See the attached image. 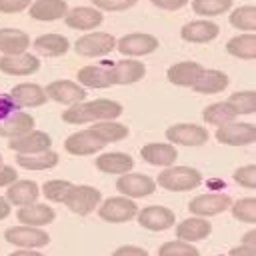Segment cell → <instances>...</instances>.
I'll return each mask as SVG.
<instances>
[{
  "mask_svg": "<svg viewBox=\"0 0 256 256\" xmlns=\"http://www.w3.org/2000/svg\"><path fill=\"white\" fill-rule=\"evenodd\" d=\"M122 114V106L108 98H98L90 102L72 104L68 110L62 112V120L68 124H84V122H100V120H114Z\"/></svg>",
  "mask_w": 256,
  "mask_h": 256,
  "instance_id": "6da1fadb",
  "label": "cell"
},
{
  "mask_svg": "<svg viewBox=\"0 0 256 256\" xmlns=\"http://www.w3.org/2000/svg\"><path fill=\"white\" fill-rule=\"evenodd\" d=\"M154 182L170 192H188L200 186L202 174L192 166H168L158 174Z\"/></svg>",
  "mask_w": 256,
  "mask_h": 256,
  "instance_id": "7a4b0ae2",
  "label": "cell"
},
{
  "mask_svg": "<svg viewBox=\"0 0 256 256\" xmlns=\"http://www.w3.org/2000/svg\"><path fill=\"white\" fill-rule=\"evenodd\" d=\"M116 48V38L108 32H90L76 40L74 50L80 56L94 58V56H106Z\"/></svg>",
  "mask_w": 256,
  "mask_h": 256,
  "instance_id": "3957f363",
  "label": "cell"
},
{
  "mask_svg": "<svg viewBox=\"0 0 256 256\" xmlns=\"http://www.w3.org/2000/svg\"><path fill=\"white\" fill-rule=\"evenodd\" d=\"M100 200H102L100 190H96L92 186H76V184H72V188L66 194L64 204L72 212H76L80 216H86V214H90L92 210L98 208Z\"/></svg>",
  "mask_w": 256,
  "mask_h": 256,
  "instance_id": "277c9868",
  "label": "cell"
},
{
  "mask_svg": "<svg viewBox=\"0 0 256 256\" xmlns=\"http://www.w3.org/2000/svg\"><path fill=\"white\" fill-rule=\"evenodd\" d=\"M136 214H138L136 202H132V198H126V196L108 198V200H104L102 206L98 208V216H100L102 220L114 222V224L128 222V220H132Z\"/></svg>",
  "mask_w": 256,
  "mask_h": 256,
  "instance_id": "5b68a950",
  "label": "cell"
},
{
  "mask_svg": "<svg viewBox=\"0 0 256 256\" xmlns=\"http://www.w3.org/2000/svg\"><path fill=\"white\" fill-rule=\"evenodd\" d=\"M216 140L226 146H246L256 140V128L254 124L246 122H228L224 126H218Z\"/></svg>",
  "mask_w": 256,
  "mask_h": 256,
  "instance_id": "8992f818",
  "label": "cell"
},
{
  "mask_svg": "<svg viewBox=\"0 0 256 256\" xmlns=\"http://www.w3.org/2000/svg\"><path fill=\"white\" fill-rule=\"evenodd\" d=\"M116 188L126 198H144L156 190V182L146 174L126 172L116 180Z\"/></svg>",
  "mask_w": 256,
  "mask_h": 256,
  "instance_id": "52a82bcc",
  "label": "cell"
},
{
  "mask_svg": "<svg viewBox=\"0 0 256 256\" xmlns=\"http://www.w3.org/2000/svg\"><path fill=\"white\" fill-rule=\"evenodd\" d=\"M116 48L124 56H144L158 48V38L144 32H132L116 40Z\"/></svg>",
  "mask_w": 256,
  "mask_h": 256,
  "instance_id": "ba28073f",
  "label": "cell"
},
{
  "mask_svg": "<svg viewBox=\"0 0 256 256\" xmlns=\"http://www.w3.org/2000/svg\"><path fill=\"white\" fill-rule=\"evenodd\" d=\"M44 92H46V98L60 104H68V106L78 104L86 98V90L72 80H54L44 88Z\"/></svg>",
  "mask_w": 256,
  "mask_h": 256,
  "instance_id": "9c48e42d",
  "label": "cell"
},
{
  "mask_svg": "<svg viewBox=\"0 0 256 256\" xmlns=\"http://www.w3.org/2000/svg\"><path fill=\"white\" fill-rule=\"evenodd\" d=\"M6 242L22 246V248H40L50 242V236L34 226H12L4 232Z\"/></svg>",
  "mask_w": 256,
  "mask_h": 256,
  "instance_id": "30bf717a",
  "label": "cell"
},
{
  "mask_svg": "<svg viewBox=\"0 0 256 256\" xmlns=\"http://www.w3.org/2000/svg\"><path fill=\"white\" fill-rule=\"evenodd\" d=\"M50 146H52V138L40 130H30L18 138H10L8 142V148L14 150L16 154H38L50 150Z\"/></svg>",
  "mask_w": 256,
  "mask_h": 256,
  "instance_id": "8fae6325",
  "label": "cell"
},
{
  "mask_svg": "<svg viewBox=\"0 0 256 256\" xmlns=\"http://www.w3.org/2000/svg\"><path fill=\"white\" fill-rule=\"evenodd\" d=\"M232 204V198L226 196V194H202V196H196L190 200L188 204V210L194 214V216H216L224 210H228Z\"/></svg>",
  "mask_w": 256,
  "mask_h": 256,
  "instance_id": "7c38bea8",
  "label": "cell"
},
{
  "mask_svg": "<svg viewBox=\"0 0 256 256\" xmlns=\"http://www.w3.org/2000/svg\"><path fill=\"white\" fill-rule=\"evenodd\" d=\"M166 138L180 146H202L208 140V132L198 124H174L166 130Z\"/></svg>",
  "mask_w": 256,
  "mask_h": 256,
  "instance_id": "4fadbf2b",
  "label": "cell"
},
{
  "mask_svg": "<svg viewBox=\"0 0 256 256\" xmlns=\"http://www.w3.org/2000/svg\"><path fill=\"white\" fill-rule=\"evenodd\" d=\"M104 146L106 144L90 128L82 130V132H76V134H72L64 140V148L72 156H88V154H94V152L102 150Z\"/></svg>",
  "mask_w": 256,
  "mask_h": 256,
  "instance_id": "5bb4252c",
  "label": "cell"
},
{
  "mask_svg": "<svg viewBox=\"0 0 256 256\" xmlns=\"http://www.w3.org/2000/svg\"><path fill=\"white\" fill-rule=\"evenodd\" d=\"M40 68V60L34 54H4L0 58V70L10 76H28Z\"/></svg>",
  "mask_w": 256,
  "mask_h": 256,
  "instance_id": "9a60e30c",
  "label": "cell"
},
{
  "mask_svg": "<svg viewBox=\"0 0 256 256\" xmlns=\"http://www.w3.org/2000/svg\"><path fill=\"white\" fill-rule=\"evenodd\" d=\"M138 222L146 230L160 232V230H166V228L174 226L176 216H174L172 210H168L164 206H146L144 210L138 212Z\"/></svg>",
  "mask_w": 256,
  "mask_h": 256,
  "instance_id": "2e32d148",
  "label": "cell"
},
{
  "mask_svg": "<svg viewBox=\"0 0 256 256\" xmlns=\"http://www.w3.org/2000/svg\"><path fill=\"white\" fill-rule=\"evenodd\" d=\"M64 20H66V26L74 30H94L96 26L102 24V12L90 6H76L66 12Z\"/></svg>",
  "mask_w": 256,
  "mask_h": 256,
  "instance_id": "e0dca14e",
  "label": "cell"
},
{
  "mask_svg": "<svg viewBox=\"0 0 256 256\" xmlns=\"http://www.w3.org/2000/svg\"><path fill=\"white\" fill-rule=\"evenodd\" d=\"M218 34H220L218 24H214V22H210V20H194V22L184 24L182 30H180L182 40L194 42V44L210 42V40H214Z\"/></svg>",
  "mask_w": 256,
  "mask_h": 256,
  "instance_id": "ac0fdd59",
  "label": "cell"
},
{
  "mask_svg": "<svg viewBox=\"0 0 256 256\" xmlns=\"http://www.w3.org/2000/svg\"><path fill=\"white\" fill-rule=\"evenodd\" d=\"M76 78L82 86H88V88H108V86L114 84L112 66H106V64L84 66V68L78 70Z\"/></svg>",
  "mask_w": 256,
  "mask_h": 256,
  "instance_id": "d6986e66",
  "label": "cell"
},
{
  "mask_svg": "<svg viewBox=\"0 0 256 256\" xmlns=\"http://www.w3.org/2000/svg\"><path fill=\"white\" fill-rule=\"evenodd\" d=\"M140 156L142 160H146L148 164L152 166H172L178 158V150L172 146V144H164V142H152V144H146L142 146L140 150Z\"/></svg>",
  "mask_w": 256,
  "mask_h": 256,
  "instance_id": "ffe728a7",
  "label": "cell"
},
{
  "mask_svg": "<svg viewBox=\"0 0 256 256\" xmlns=\"http://www.w3.org/2000/svg\"><path fill=\"white\" fill-rule=\"evenodd\" d=\"M28 14L32 20H40V22H52V20H60L66 16L68 6L66 0H34L28 6Z\"/></svg>",
  "mask_w": 256,
  "mask_h": 256,
  "instance_id": "44dd1931",
  "label": "cell"
},
{
  "mask_svg": "<svg viewBox=\"0 0 256 256\" xmlns=\"http://www.w3.org/2000/svg\"><path fill=\"white\" fill-rule=\"evenodd\" d=\"M16 216H18V222L22 226H34V228H38V226L50 224L56 218V212L50 206H46V204H36L34 202V204L22 206L16 212Z\"/></svg>",
  "mask_w": 256,
  "mask_h": 256,
  "instance_id": "7402d4cb",
  "label": "cell"
},
{
  "mask_svg": "<svg viewBox=\"0 0 256 256\" xmlns=\"http://www.w3.org/2000/svg\"><path fill=\"white\" fill-rule=\"evenodd\" d=\"M10 98L14 100L16 106H26V108L42 106L48 100L44 88H40L38 84H30V82H24V84L14 86L10 90Z\"/></svg>",
  "mask_w": 256,
  "mask_h": 256,
  "instance_id": "603a6c76",
  "label": "cell"
},
{
  "mask_svg": "<svg viewBox=\"0 0 256 256\" xmlns=\"http://www.w3.org/2000/svg\"><path fill=\"white\" fill-rule=\"evenodd\" d=\"M96 168L100 172H106V174H126L132 170L134 166V160L130 154H124V152H106V154H100L96 158Z\"/></svg>",
  "mask_w": 256,
  "mask_h": 256,
  "instance_id": "cb8c5ba5",
  "label": "cell"
},
{
  "mask_svg": "<svg viewBox=\"0 0 256 256\" xmlns=\"http://www.w3.org/2000/svg\"><path fill=\"white\" fill-rule=\"evenodd\" d=\"M36 198H38V186L32 180H16L8 186V192H6L8 204L20 206V208L28 206V204H34Z\"/></svg>",
  "mask_w": 256,
  "mask_h": 256,
  "instance_id": "d4e9b609",
  "label": "cell"
},
{
  "mask_svg": "<svg viewBox=\"0 0 256 256\" xmlns=\"http://www.w3.org/2000/svg\"><path fill=\"white\" fill-rule=\"evenodd\" d=\"M210 230H212V226H210L208 220H204L200 216L198 218L194 216V218L182 220L176 226V236L182 242H198V240H204L210 234Z\"/></svg>",
  "mask_w": 256,
  "mask_h": 256,
  "instance_id": "484cf974",
  "label": "cell"
},
{
  "mask_svg": "<svg viewBox=\"0 0 256 256\" xmlns=\"http://www.w3.org/2000/svg\"><path fill=\"white\" fill-rule=\"evenodd\" d=\"M144 74H146V66L138 60H132V58L112 64L114 84H134V82L142 80Z\"/></svg>",
  "mask_w": 256,
  "mask_h": 256,
  "instance_id": "4316f807",
  "label": "cell"
},
{
  "mask_svg": "<svg viewBox=\"0 0 256 256\" xmlns=\"http://www.w3.org/2000/svg\"><path fill=\"white\" fill-rule=\"evenodd\" d=\"M204 68L198 64V62H190V60H184V62H176L168 68V80L176 86H192L196 82V78L200 76Z\"/></svg>",
  "mask_w": 256,
  "mask_h": 256,
  "instance_id": "83f0119b",
  "label": "cell"
},
{
  "mask_svg": "<svg viewBox=\"0 0 256 256\" xmlns=\"http://www.w3.org/2000/svg\"><path fill=\"white\" fill-rule=\"evenodd\" d=\"M30 130H34V118L18 110L12 112L8 118H4V122L0 124V136L4 138H18Z\"/></svg>",
  "mask_w": 256,
  "mask_h": 256,
  "instance_id": "f1b7e54d",
  "label": "cell"
},
{
  "mask_svg": "<svg viewBox=\"0 0 256 256\" xmlns=\"http://www.w3.org/2000/svg\"><path fill=\"white\" fill-rule=\"evenodd\" d=\"M228 86V76L222 70H202L192 88L200 94H218L226 90Z\"/></svg>",
  "mask_w": 256,
  "mask_h": 256,
  "instance_id": "f546056e",
  "label": "cell"
},
{
  "mask_svg": "<svg viewBox=\"0 0 256 256\" xmlns=\"http://www.w3.org/2000/svg\"><path fill=\"white\" fill-rule=\"evenodd\" d=\"M30 46L26 32L16 28H0V52L4 54H22Z\"/></svg>",
  "mask_w": 256,
  "mask_h": 256,
  "instance_id": "4dcf8cb0",
  "label": "cell"
},
{
  "mask_svg": "<svg viewBox=\"0 0 256 256\" xmlns=\"http://www.w3.org/2000/svg\"><path fill=\"white\" fill-rule=\"evenodd\" d=\"M226 52L242 60H254L256 58V34L248 32V34L230 38L226 42Z\"/></svg>",
  "mask_w": 256,
  "mask_h": 256,
  "instance_id": "1f68e13d",
  "label": "cell"
},
{
  "mask_svg": "<svg viewBox=\"0 0 256 256\" xmlns=\"http://www.w3.org/2000/svg\"><path fill=\"white\" fill-rule=\"evenodd\" d=\"M16 164L24 170H48L58 164V154L52 150H44L38 154H16Z\"/></svg>",
  "mask_w": 256,
  "mask_h": 256,
  "instance_id": "d6a6232c",
  "label": "cell"
},
{
  "mask_svg": "<svg viewBox=\"0 0 256 256\" xmlns=\"http://www.w3.org/2000/svg\"><path fill=\"white\" fill-rule=\"evenodd\" d=\"M30 44H34V48L46 56H62L68 52V46H70L62 34H42Z\"/></svg>",
  "mask_w": 256,
  "mask_h": 256,
  "instance_id": "836d02e7",
  "label": "cell"
},
{
  "mask_svg": "<svg viewBox=\"0 0 256 256\" xmlns=\"http://www.w3.org/2000/svg\"><path fill=\"white\" fill-rule=\"evenodd\" d=\"M104 144H110V142H118L122 138L128 136V126L120 124V122H114V120H100L96 122L92 128H90Z\"/></svg>",
  "mask_w": 256,
  "mask_h": 256,
  "instance_id": "e575fe53",
  "label": "cell"
},
{
  "mask_svg": "<svg viewBox=\"0 0 256 256\" xmlns=\"http://www.w3.org/2000/svg\"><path fill=\"white\" fill-rule=\"evenodd\" d=\"M236 116H238V114L232 110V106H230L228 102L210 104V106H206L204 112H202L204 122L214 124V126H224V124H228V122H234Z\"/></svg>",
  "mask_w": 256,
  "mask_h": 256,
  "instance_id": "d590c367",
  "label": "cell"
},
{
  "mask_svg": "<svg viewBox=\"0 0 256 256\" xmlns=\"http://www.w3.org/2000/svg\"><path fill=\"white\" fill-rule=\"evenodd\" d=\"M228 22H230V26H234L242 32H254L256 30V8L252 4L240 6L230 12Z\"/></svg>",
  "mask_w": 256,
  "mask_h": 256,
  "instance_id": "8d00e7d4",
  "label": "cell"
},
{
  "mask_svg": "<svg viewBox=\"0 0 256 256\" xmlns=\"http://www.w3.org/2000/svg\"><path fill=\"white\" fill-rule=\"evenodd\" d=\"M226 102L232 106V110L236 114H252L256 110V94H254V90L234 92Z\"/></svg>",
  "mask_w": 256,
  "mask_h": 256,
  "instance_id": "74e56055",
  "label": "cell"
},
{
  "mask_svg": "<svg viewBox=\"0 0 256 256\" xmlns=\"http://www.w3.org/2000/svg\"><path fill=\"white\" fill-rule=\"evenodd\" d=\"M232 8V0H194L192 10L200 16H220Z\"/></svg>",
  "mask_w": 256,
  "mask_h": 256,
  "instance_id": "f35d334b",
  "label": "cell"
},
{
  "mask_svg": "<svg viewBox=\"0 0 256 256\" xmlns=\"http://www.w3.org/2000/svg\"><path fill=\"white\" fill-rule=\"evenodd\" d=\"M230 206H232V214H234L236 220L246 222V224H254L256 222V200L252 196L240 198L238 202H234Z\"/></svg>",
  "mask_w": 256,
  "mask_h": 256,
  "instance_id": "ab89813d",
  "label": "cell"
},
{
  "mask_svg": "<svg viewBox=\"0 0 256 256\" xmlns=\"http://www.w3.org/2000/svg\"><path fill=\"white\" fill-rule=\"evenodd\" d=\"M70 188H72V182L68 180H48L44 182L42 192L50 202H64Z\"/></svg>",
  "mask_w": 256,
  "mask_h": 256,
  "instance_id": "60d3db41",
  "label": "cell"
},
{
  "mask_svg": "<svg viewBox=\"0 0 256 256\" xmlns=\"http://www.w3.org/2000/svg\"><path fill=\"white\" fill-rule=\"evenodd\" d=\"M158 256H200V252L192 244H186L182 240H172L158 248Z\"/></svg>",
  "mask_w": 256,
  "mask_h": 256,
  "instance_id": "b9f144b4",
  "label": "cell"
},
{
  "mask_svg": "<svg viewBox=\"0 0 256 256\" xmlns=\"http://www.w3.org/2000/svg\"><path fill=\"white\" fill-rule=\"evenodd\" d=\"M234 180H236V184H240L244 188H256V166L254 164L240 166L234 172Z\"/></svg>",
  "mask_w": 256,
  "mask_h": 256,
  "instance_id": "7bdbcfd3",
  "label": "cell"
},
{
  "mask_svg": "<svg viewBox=\"0 0 256 256\" xmlns=\"http://www.w3.org/2000/svg\"><path fill=\"white\" fill-rule=\"evenodd\" d=\"M96 10H108V12H120L128 10L130 6L136 4V0H92Z\"/></svg>",
  "mask_w": 256,
  "mask_h": 256,
  "instance_id": "ee69618b",
  "label": "cell"
},
{
  "mask_svg": "<svg viewBox=\"0 0 256 256\" xmlns=\"http://www.w3.org/2000/svg\"><path fill=\"white\" fill-rule=\"evenodd\" d=\"M30 4H32V0H0V12H4V14L22 12Z\"/></svg>",
  "mask_w": 256,
  "mask_h": 256,
  "instance_id": "f6af8a7d",
  "label": "cell"
},
{
  "mask_svg": "<svg viewBox=\"0 0 256 256\" xmlns=\"http://www.w3.org/2000/svg\"><path fill=\"white\" fill-rule=\"evenodd\" d=\"M18 180V172L12 166H0V186H10Z\"/></svg>",
  "mask_w": 256,
  "mask_h": 256,
  "instance_id": "bcb514c9",
  "label": "cell"
},
{
  "mask_svg": "<svg viewBox=\"0 0 256 256\" xmlns=\"http://www.w3.org/2000/svg\"><path fill=\"white\" fill-rule=\"evenodd\" d=\"M18 106L14 104V100L10 96H0V120L8 118L12 112H16Z\"/></svg>",
  "mask_w": 256,
  "mask_h": 256,
  "instance_id": "7dc6e473",
  "label": "cell"
},
{
  "mask_svg": "<svg viewBox=\"0 0 256 256\" xmlns=\"http://www.w3.org/2000/svg\"><path fill=\"white\" fill-rule=\"evenodd\" d=\"M112 256H148V252L138 246H120L114 250Z\"/></svg>",
  "mask_w": 256,
  "mask_h": 256,
  "instance_id": "c3c4849f",
  "label": "cell"
},
{
  "mask_svg": "<svg viewBox=\"0 0 256 256\" xmlns=\"http://www.w3.org/2000/svg\"><path fill=\"white\" fill-rule=\"evenodd\" d=\"M150 2L162 10H178L188 4V0H150Z\"/></svg>",
  "mask_w": 256,
  "mask_h": 256,
  "instance_id": "681fc988",
  "label": "cell"
},
{
  "mask_svg": "<svg viewBox=\"0 0 256 256\" xmlns=\"http://www.w3.org/2000/svg\"><path fill=\"white\" fill-rule=\"evenodd\" d=\"M228 256H256V254H254V248H252V246H244V244H242V246L232 248Z\"/></svg>",
  "mask_w": 256,
  "mask_h": 256,
  "instance_id": "f907efd6",
  "label": "cell"
},
{
  "mask_svg": "<svg viewBox=\"0 0 256 256\" xmlns=\"http://www.w3.org/2000/svg\"><path fill=\"white\" fill-rule=\"evenodd\" d=\"M8 214H10V204H8V200H6V198H2V196H0V220H2V218H6Z\"/></svg>",
  "mask_w": 256,
  "mask_h": 256,
  "instance_id": "816d5d0a",
  "label": "cell"
},
{
  "mask_svg": "<svg viewBox=\"0 0 256 256\" xmlns=\"http://www.w3.org/2000/svg\"><path fill=\"white\" fill-rule=\"evenodd\" d=\"M10 256H44V254L34 252V250H16V252H12Z\"/></svg>",
  "mask_w": 256,
  "mask_h": 256,
  "instance_id": "f5cc1de1",
  "label": "cell"
},
{
  "mask_svg": "<svg viewBox=\"0 0 256 256\" xmlns=\"http://www.w3.org/2000/svg\"><path fill=\"white\" fill-rule=\"evenodd\" d=\"M242 244H244V246H252V248H254V230H250V232L244 236Z\"/></svg>",
  "mask_w": 256,
  "mask_h": 256,
  "instance_id": "db71d44e",
  "label": "cell"
},
{
  "mask_svg": "<svg viewBox=\"0 0 256 256\" xmlns=\"http://www.w3.org/2000/svg\"><path fill=\"white\" fill-rule=\"evenodd\" d=\"M0 166H2V156H0Z\"/></svg>",
  "mask_w": 256,
  "mask_h": 256,
  "instance_id": "11a10c76",
  "label": "cell"
}]
</instances>
